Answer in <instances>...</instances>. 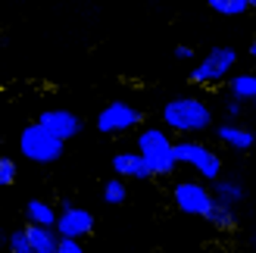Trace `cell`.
I'll return each instance as SVG.
<instances>
[{"mask_svg": "<svg viewBox=\"0 0 256 253\" xmlns=\"http://www.w3.org/2000/svg\"><path fill=\"white\" fill-rule=\"evenodd\" d=\"M56 253H88V250H84V244H82V238H62Z\"/></svg>", "mask_w": 256, "mask_h": 253, "instance_id": "22", "label": "cell"}, {"mask_svg": "<svg viewBox=\"0 0 256 253\" xmlns=\"http://www.w3.org/2000/svg\"><path fill=\"white\" fill-rule=\"evenodd\" d=\"M162 125L178 138H190V134H203L216 128L212 122V110L203 104L200 97H175L162 106Z\"/></svg>", "mask_w": 256, "mask_h": 253, "instance_id": "1", "label": "cell"}, {"mask_svg": "<svg viewBox=\"0 0 256 253\" xmlns=\"http://www.w3.org/2000/svg\"><path fill=\"white\" fill-rule=\"evenodd\" d=\"M253 116H256V100H253Z\"/></svg>", "mask_w": 256, "mask_h": 253, "instance_id": "27", "label": "cell"}, {"mask_svg": "<svg viewBox=\"0 0 256 253\" xmlns=\"http://www.w3.org/2000/svg\"><path fill=\"white\" fill-rule=\"evenodd\" d=\"M25 228H28L32 253H56V250H60L62 234L54 228V225H34V222H28Z\"/></svg>", "mask_w": 256, "mask_h": 253, "instance_id": "13", "label": "cell"}, {"mask_svg": "<svg viewBox=\"0 0 256 253\" xmlns=\"http://www.w3.org/2000/svg\"><path fill=\"white\" fill-rule=\"evenodd\" d=\"M104 200L110 206H122L128 200V178H122V175H112V178L104 184Z\"/></svg>", "mask_w": 256, "mask_h": 253, "instance_id": "17", "label": "cell"}, {"mask_svg": "<svg viewBox=\"0 0 256 253\" xmlns=\"http://www.w3.org/2000/svg\"><path fill=\"white\" fill-rule=\"evenodd\" d=\"M172 204L178 212L184 216H206L210 206L216 204V194H212V184L203 182V178H188V182H178L172 188Z\"/></svg>", "mask_w": 256, "mask_h": 253, "instance_id": "6", "label": "cell"}, {"mask_svg": "<svg viewBox=\"0 0 256 253\" xmlns=\"http://www.w3.org/2000/svg\"><path fill=\"white\" fill-rule=\"evenodd\" d=\"M206 6L219 16H244L250 10V0H206Z\"/></svg>", "mask_w": 256, "mask_h": 253, "instance_id": "18", "label": "cell"}, {"mask_svg": "<svg viewBox=\"0 0 256 253\" xmlns=\"http://www.w3.org/2000/svg\"><path fill=\"white\" fill-rule=\"evenodd\" d=\"M38 122H44L54 134L62 138V141L82 134V128H84V119L72 110H44V112H38Z\"/></svg>", "mask_w": 256, "mask_h": 253, "instance_id": "11", "label": "cell"}, {"mask_svg": "<svg viewBox=\"0 0 256 253\" xmlns=\"http://www.w3.org/2000/svg\"><path fill=\"white\" fill-rule=\"evenodd\" d=\"M247 54H250V60L256 62V38H253V41H250V50H247Z\"/></svg>", "mask_w": 256, "mask_h": 253, "instance_id": "24", "label": "cell"}, {"mask_svg": "<svg viewBox=\"0 0 256 253\" xmlns=\"http://www.w3.org/2000/svg\"><path fill=\"white\" fill-rule=\"evenodd\" d=\"M250 10H256V0H250Z\"/></svg>", "mask_w": 256, "mask_h": 253, "instance_id": "26", "label": "cell"}, {"mask_svg": "<svg viewBox=\"0 0 256 253\" xmlns=\"http://www.w3.org/2000/svg\"><path fill=\"white\" fill-rule=\"evenodd\" d=\"M112 172L122 175L128 182H147V178H156V172L153 166L147 162V156L140 154V150H119L116 156H112Z\"/></svg>", "mask_w": 256, "mask_h": 253, "instance_id": "9", "label": "cell"}, {"mask_svg": "<svg viewBox=\"0 0 256 253\" xmlns=\"http://www.w3.org/2000/svg\"><path fill=\"white\" fill-rule=\"evenodd\" d=\"M212 184V194L219 204H228V206H240L247 200V188L240 178H232V175H222V178L210 182Z\"/></svg>", "mask_w": 256, "mask_h": 253, "instance_id": "12", "label": "cell"}, {"mask_svg": "<svg viewBox=\"0 0 256 253\" xmlns=\"http://www.w3.org/2000/svg\"><path fill=\"white\" fill-rule=\"evenodd\" d=\"M216 141L225 144L228 150H234V154H247V150L256 144V132L247 128L244 122H234V119H225L222 125H216Z\"/></svg>", "mask_w": 256, "mask_h": 253, "instance_id": "10", "label": "cell"}, {"mask_svg": "<svg viewBox=\"0 0 256 253\" xmlns=\"http://www.w3.org/2000/svg\"><path fill=\"white\" fill-rule=\"evenodd\" d=\"M62 150H66V141H62L60 134H54L44 122H38V119L32 125H25L22 134H19V154L28 162H38V166L56 162L62 156Z\"/></svg>", "mask_w": 256, "mask_h": 253, "instance_id": "3", "label": "cell"}, {"mask_svg": "<svg viewBox=\"0 0 256 253\" xmlns=\"http://www.w3.org/2000/svg\"><path fill=\"white\" fill-rule=\"evenodd\" d=\"M234 62H238V50L234 47H210L206 54H203V60L188 72V82L190 84L225 82V78L234 75Z\"/></svg>", "mask_w": 256, "mask_h": 253, "instance_id": "5", "label": "cell"}, {"mask_svg": "<svg viewBox=\"0 0 256 253\" xmlns=\"http://www.w3.org/2000/svg\"><path fill=\"white\" fill-rule=\"evenodd\" d=\"M175 154H178V162L188 166L203 182H216V178H222V172H225L222 156L216 154L210 144L197 141V138H182V141H175Z\"/></svg>", "mask_w": 256, "mask_h": 253, "instance_id": "4", "label": "cell"}, {"mask_svg": "<svg viewBox=\"0 0 256 253\" xmlns=\"http://www.w3.org/2000/svg\"><path fill=\"white\" fill-rule=\"evenodd\" d=\"M175 60H184V62H188V60H194V47L178 44V47H175Z\"/></svg>", "mask_w": 256, "mask_h": 253, "instance_id": "23", "label": "cell"}, {"mask_svg": "<svg viewBox=\"0 0 256 253\" xmlns=\"http://www.w3.org/2000/svg\"><path fill=\"white\" fill-rule=\"evenodd\" d=\"M0 184H16V160L0 156Z\"/></svg>", "mask_w": 256, "mask_h": 253, "instance_id": "20", "label": "cell"}, {"mask_svg": "<svg viewBox=\"0 0 256 253\" xmlns=\"http://www.w3.org/2000/svg\"><path fill=\"white\" fill-rule=\"evenodd\" d=\"M10 253H32L28 228H16V232L10 234Z\"/></svg>", "mask_w": 256, "mask_h": 253, "instance_id": "19", "label": "cell"}, {"mask_svg": "<svg viewBox=\"0 0 256 253\" xmlns=\"http://www.w3.org/2000/svg\"><path fill=\"white\" fill-rule=\"evenodd\" d=\"M56 232L62 238H88L94 232V212L84 206H75L69 200H62L60 206V219H56Z\"/></svg>", "mask_w": 256, "mask_h": 253, "instance_id": "8", "label": "cell"}, {"mask_svg": "<svg viewBox=\"0 0 256 253\" xmlns=\"http://www.w3.org/2000/svg\"><path fill=\"white\" fill-rule=\"evenodd\" d=\"M247 244H250V247H253V250H256V228H253V232H250V238H247Z\"/></svg>", "mask_w": 256, "mask_h": 253, "instance_id": "25", "label": "cell"}, {"mask_svg": "<svg viewBox=\"0 0 256 253\" xmlns=\"http://www.w3.org/2000/svg\"><path fill=\"white\" fill-rule=\"evenodd\" d=\"M134 147L140 154L147 156V162L153 166V172L166 178V175H172L175 166H182L178 162V154H175V141L169 138V128H156V125H140L138 128V138H134Z\"/></svg>", "mask_w": 256, "mask_h": 253, "instance_id": "2", "label": "cell"}, {"mask_svg": "<svg viewBox=\"0 0 256 253\" xmlns=\"http://www.w3.org/2000/svg\"><path fill=\"white\" fill-rule=\"evenodd\" d=\"M228 91L240 100H256V72H234L232 78H228Z\"/></svg>", "mask_w": 256, "mask_h": 253, "instance_id": "16", "label": "cell"}, {"mask_svg": "<svg viewBox=\"0 0 256 253\" xmlns=\"http://www.w3.org/2000/svg\"><path fill=\"white\" fill-rule=\"evenodd\" d=\"M203 219H206L216 232H234V228H238V212H234V206L219 204V200L210 206V212H206Z\"/></svg>", "mask_w": 256, "mask_h": 253, "instance_id": "15", "label": "cell"}, {"mask_svg": "<svg viewBox=\"0 0 256 253\" xmlns=\"http://www.w3.org/2000/svg\"><path fill=\"white\" fill-rule=\"evenodd\" d=\"M244 104H247V100H240V97H228L225 100V119H234V122H240V119H244Z\"/></svg>", "mask_w": 256, "mask_h": 253, "instance_id": "21", "label": "cell"}, {"mask_svg": "<svg viewBox=\"0 0 256 253\" xmlns=\"http://www.w3.org/2000/svg\"><path fill=\"white\" fill-rule=\"evenodd\" d=\"M97 132L100 134H125V132H138L144 125V112L138 106L125 104V100H110V104L97 112Z\"/></svg>", "mask_w": 256, "mask_h": 253, "instance_id": "7", "label": "cell"}, {"mask_svg": "<svg viewBox=\"0 0 256 253\" xmlns=\"http://www.w3.org/2000/svg\"><path fill=\"white\" fill-rule=\"evenodd\" d=\"M25 219L34 222V225H54L56 228V219H60V210L50 204V200H41V197H34L25 204Z\"/></svg>", "mask_w": 256, "mask_h": 253, "instance_id": "14", "label": "cell"}]
</instances>
